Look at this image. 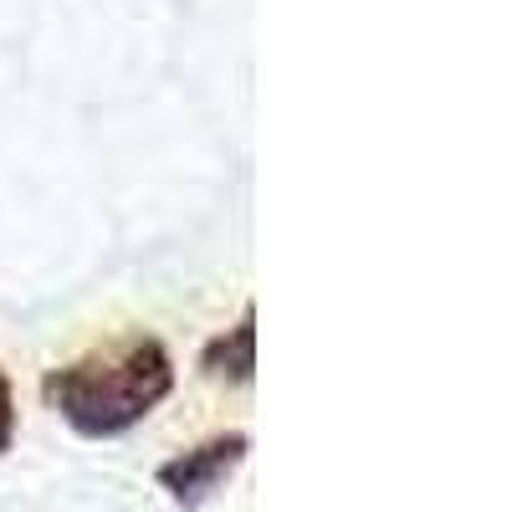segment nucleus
<instances>
[{"instance_id": "4", "label": "nucleus", "mask_w": 512, "mask_h": 512, "mask_svg": "<svg viewBox=\"0 0 512 512\" xmlns=\"http://www.w3.org/2000/svg\"><path fill=\"white\" fill-rule=\"evenodd\" d=\"M16 446V390H11V374L0 369V456Z\"/></svg>"}, {"instance_id": "3", "label": "nucleus", "mask_w": 512, "mask_h": 512, "mask_svg": "<svg viewBox=\"0 0 512 512\" xmlns=\"http://www.w3.org/2000/svg\"><path fill=\"white\" fill-rule=\"evenodd\" d=\"M200 374L221 379V384H251L256 379V308H241V318L200 349Z\"/></svg>"}, {"instance_id": "1", "label": "nucleus", "mask_w": 512, "mask_h": 512, "mask_svg": "<svg viewBox=\"0 0 512 512\" xmlns=\"http://www.w3.org/2000/svg\"><path fill=\"white\" fill-rule=\"evenodd\" d=\"M169 390H175V354L154 333H123L41 379V400L88 441L134 431L169 400Z\"/></svg>"}, {"instance_id": "2", "label": "nucleus", "mask_w": 512, "mask_h": 512, "mask_svg": "<svg viewBox=\"0 0 512 512\" xmlns=\"http://www.w3.org/2000/svg\"><path fill=\"white\" fill-rule=\"evenodd\" d=\"M246 451H251V441L241 431H221V436H210V441L180 451V456H169L159 472H154V482H159V492L175 502V507L195 512V507H205L210 497L231 482V472L246 461Z\"/></svg>"}]
</instances>
